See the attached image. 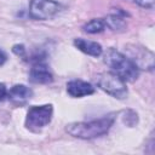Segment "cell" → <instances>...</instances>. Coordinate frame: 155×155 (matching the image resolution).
<instances>
[{
	"label": "cell",
	"instance_id": "14",
	"mask_svg": "<svg viewBox=\"0 0 155 155\" xmlns=\"http://www.w3.org/2000/svg\"><path fill=\"white\" fill-rule=\"evenodd\" d=\"M7 96V90L5 87L4 84H0V102L5 99V97Z\"/></svg>",
	"mask_w": 155,
	"mask_h": 155
},
{
	"label": "cell",
	"instance_id": "13",
	"mask_svg": "<svg viewBox=\"0 0 155 155\" xmlns=\"http://www.w3.org/2000/svg\"><path fill=\"white\" fill-rule=\"evenodd\" d=\"M13 52L16 54H18V56H24L25 50H24L23 45H16V46H13Z\"/></svg>",
	"mask_w": 155,
	"mask_h": 155
},
{
	"label": "cell",
	"instance_id": "15",
	"mask_svg": "<svg viewBox=\"0 0 155 155\" xmlns=\"http://www.w3.org/2000/svg\"><path fill=\"white\" fill-rule=\"evenodd\" d=\"M6 59H7L6 53H5L2 50H0V65H2V64L6 62Z\"/></svg>",
	"mask_w": 155,
	"mask_h": 155
},
{
	"label": "cell",
	"instance_id": "2",
	"mask_svg": "<svg viewBox=\"0 0 155 155\" xmlns=\"http://www.w3.org/2000/svg\"><path fill=\"white\" fill-rule=\"evenodd\" d=\"M104 63L111 69V73L120 76L124 81H134L139 75V68L115 48L107 50L104 53Z\"/></svg>",
	"mask_w": 155,
	"mask_h": 155
},
{
	"label": "cell",
	"instance_id": "6",
	"mask_svg": "<svg viewBox=\"0 0 155 155\" xmlns=\"http://www.w3.org/2000/svg\"><path fill=\"white\" fill-rule=\"evenodd\" d=\"M67 92L71 96V97H84V96H88L92 94L94 92V87L82 80H71L67 84Z\"/></svg>",
	"mask_w": 155,
	"mask_h": 155
},
{
	"label": "cell",
	"instance_id": "7",
	"mask_svg": "<svg viewBox=\"0 0 155 155\" xmlns=\"http://www.w3.org/2000/svg\"><path fill=\"white\" fill-rule=\"evenodd\" d=\"M29 80L34 84H48L53 80L51 71L48 70L47 65L42 63H36L33 65L29 73Z\"/></svg>",
	"mask_w": 155,
	"mask_h": 155
},
{
	"label": "cell",
	"instance_id": "10",
	"mask_svg": "<svg viewBox=\"0 0 155 155\" xmlns=\"http://www.w3.org/2000/svg\"><path fill=\"white\" fill-rule=\"evenodd\" d=\"M105 28V22L103 19H91L84 25V30L88 34H97L103 31Z\"/></svg>",
	"mask_w": 155,
	"mask_h": 155
},
{
	"label": "cell",
	"instance_id": "9",
	"mask_svg": "<svg viewBox=\"0 0 155 155\" xmlns=\"http://www.w3.org/2000/svg\"><path fill=\"white\" fill-rule=\"evenodd\" d=\"M74 45L86 54H90L93 57H98L102 54V46L98 42L85 40V39H75Z\"/></svg>",
	"mask_w": 155,
	"mask_h": 155
},
{
	"label": "cell",
	"instance_id": "3",
	"mask_svg": "<svg viewBox=\"0 0 155 155\" xmlns=\"http://www.w3.org/2000/svg\"><path fill=\"white\" fill-rule=\"evenodd\" d=\"M97 86L108 94L122 99L127 96V88L125 81L114 73H101L96 76Z\"/></svg>",
	"mask_w": 155,
	"mask_h": 155
},
{
	"label": "cell",
	"instance_id": "5",
	"mask_svg": "<svg viewBox=\"0 0 155 155\" xmlns=\"http://www.w3.org/2000/svg\"><path fill=\"white\" fill-rule=\"evenodd\" d=\"M61 10V5L53 0H30L29 12L35 19L52 18Z\"/></svg>",
	"mask_w": 155,
	"mask_h": 155
},
{
	"label": "cell",
	"instance_id": "1",
	"mask_svg": "<svg viewBox=\"0 0 155 155\" xmlns=\"http://www.w3.org/2000/svg\"><path fill=\"white\" fill-rule=\"evenodd\" d=\"M115 117L113 115H108L101 117L98 120H92L87 122H73L67 125L65 130L69 134L82 138V139H92L96 137H101L105 134L114 124Z\"/></svg>",
	"mask_w": 155,
	"mask_h": 155
},
{
	"label": "cell",
	"instance_id": "12",
	"mask_svg": "<svg viewBox=\"0 0 155 155\" xmlns=\"http://www.w3.org/2000/svg\"><path fill=\"white\" fill-rule=\"evenodd\" d=\"M144 8H149V10H153L154 8V0H130Z\"/></svg>",
	"mask_w": 155,
	"mask_h": 155
},
{
	"label": "cell",
	"instance_id": "8",
	"mask_svg": "<svg viewBox=\"0 0 155 155\" xmlns=\"http://www.w3.org/2000/svg\"><path fill=\"white\" fill-rule=\"evenodd\" d=\"M10 99L15 103H24L25 101L30 99L33 96V91L24 86V85H15L11 87V90L7 92Z\"/></svg>",
	"mask_w": 155,
	"mask_h": 155
},
{
	"label": "cell",
	"instance_id": "4",
	"mask_svg": "<svg viewBox=\"0 0 155 155\" xmlns=\"http://www.w3.org/2000/svg\"><path fill=\"white\" fill-rule=\"evenodd\" d=\"M52 105L44 104V105H34L30 107L27 113L25 126L31 131H39L45 127L52 119Z\"/></svg>",
	"mask_w": 155,
	"mask_h": 155
},
{
	"label": "cell",
	"instance_id": "11",
	"mask_svg": "<svg viewBox=\"0 0 155 155\" xmlns=\"http://www.w3.org/2000/svg\"><path fill=\"white\" fill-rule=\"evenodd\" d=\"M105 22V25H108L109 28H111L113 30H124L125 27H126V23L125 21L116 16V15H110L108 16V18L104 21Z\"/></svg>",
	"mask_w": 155,
	"mask_h": 155
}]
</instances>
